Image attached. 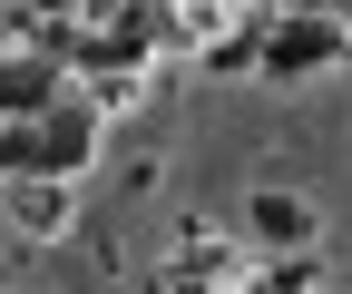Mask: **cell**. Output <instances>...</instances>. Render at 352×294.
Masks as SVG:
<instances>
[{"mask_svg": "<svg viewBox=\"0 0 352 294\" xmlns=\"http://www.w3.org/2000/svg\"><path fill=\"white\" fill-rule=\"evenodd\" d=\"M254 235L303 245V235H314V206H303V196H254Z\"/></svg>", "mask_w": 352, "mask_h": 294, "instance_id": "6da1fadb", "label": "cell"}]
</instances>
